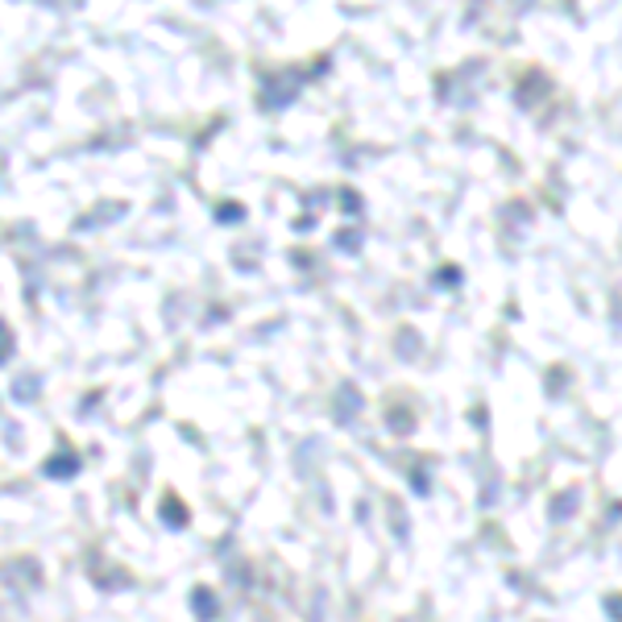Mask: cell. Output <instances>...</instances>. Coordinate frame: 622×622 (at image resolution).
Instances as JSON below:
<instances>
[{"mask_svg": "<svg viewBox=\"0 0 622 622\" xmlns=\"http://www.w3.org/2000/svg\"><path fill=\"white\" fill-rule=\"evenodd\" d=\"M196 602H199V614H204V619H208V614H213V606H208V593H204V590H196Z\"/></svg>", "mask_w": 622, "mask_h": 622, "instance_id": "obj_1", "label": "cell"}, {"mask_svg": "<svg viewBox=\"0 0 622 622\" xmlns=\"http://www.w3.org/2000/svg\"><path fill=\"white\" fill-rule=\"evenodd\" d=\"M610 614H619V619H622V598H619V606H614V602H610Z\"/></svg>", "mask_w": 622, "mask_h": 622, "instance_id": "obj_2", "label": "cell"}]
</instances>
